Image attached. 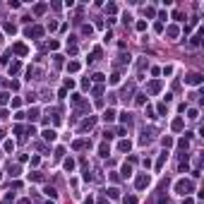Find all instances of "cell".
<instances>
[{"instance_id": "cell-5", "label": "cell", "mask_w": 204, "mask_h": 204, "mask_svg": "<svg viewBox=\"0 0 204 204\" xmlns=\"http://www.w3.org/2000/svg\"><path fill=\"white\" fill-rule=\"evenodd\" d=\"M41 135H43V139H46V142H55V137H58V132H55L53 127H46Z\"/></svg>"}, {"instance_id": "cell-24", "label": "cell", "mask_w": 204, "mask_h": 204, "mask_svg": "<svg viewBox=\"0 0 204 204\" xmlns=\"http://www.w3.org/2000/svg\"><path fill=\"white\" fill-rule=\"evenodd\" d=\"M197 115H199L197 108H190V110H187V118H190V120H197Z\"/></svg>"}, {"instance_id": "cell-7", "label": "cell", "mask_w": 204, "mask_h": 204, "mask_svg": "<svg viewBox=\"0 0 204 204\" xmlns=\"http://www.w3.org/2000/svg\"><path fill=\"white\" fill-rule=\"evenodd\" d=\"M12 53H14V55H27V46H24V43H14V46H12Z\"/></svg>"}, {"instance_id": "cell-16", "label": "cell", "mask_w": 204, "mask_h": 204, "mask_svg": "<svg viewBox=\"0 0 204 204\" xmlns=\"http://www.w3.org/2000/svg\"><path fill=\"white\" fill-rule=\"evenodd\" d=\"M187 171H190V163H187V156H185L180 161V173H187Z\"/></svg>"}, {"instance_id": "cell-36", "label": "cell", "mask_w": 204, "mask_h": 204, "mask_svg": "<svg viewBox=\"0 0 204 204\" xmlns=\"http://www.w3.org/2000/svg\"><path fill=\"white\" fill-rule=\"evenodd\" d=\"M82 34H84V36H91V27L84 24V27H82Z\"/></svg>"}, {"instance_id": "cell-20", "label": "cell", "mask_w": 204, "mask_h": 204, "mask_svg": "<svg viewBox=\"0 0 204 204\" xmlns=\"http://www.w3.org/2000/svg\"><path fill=\"white\" fill-rule=\"evenodd\" d=\"M166 159H168V151H163V154L159 156V161H156V168H161V166L166 163Z\"/></svg>"}, {"instance_id": "cell-22", "label": "cell", "mask_w": 204, "mask_h": 204, "mask_svg": "<svg viewBox=\"0 0 204 204\" xmlns=\"http://www.w3.org/2000/svg\"><path fill=\"white\" fill-rule=\"evenodd\" d=\"M99 58H101V48H94V53H91L89 63H94V60H99Z\"/></svg>"}, {"instance_id": "cell-41", "label": "cell", "mask_w": 204, "mask_h": 204, "mask_svg": "<svg viewBox=\"0 0 204 204\" xmlns=\"http://www.w3.org/2000/svg\"><path fill=\"white\" fill-rule=\"evenodd\" d=\"M144 14L146 17H154V7H144Z\"/></svg>"}, {"instance_id": "cell-18", "label": "cell", "mask_w": 204, "mask_h": 204, "mask_svg": "<svg viewBox=\"0 0 204 204\" xmlns=\"http://www.w3.org/2000/svg\"><path fill=\"white\" fill-rule=\"evenodd\" d=\"M130 175H132V166L125 163V166H123V178H130Z\"/></svg>"}, {"instance_id": "cell-31", "label": "cell", "mask_w": 204, "mask_h": 204, "mask_svg": "<svg viewBox=\"0 0 204 204\" xmlns=\"http://www.w3.org/2000/svg\"><path fill=\"white\" fill-rule=\"evenodd\" d=\"M120 82V72H113V75H110V84H118Z\"/></svg>"}, {"instance_id": "cell-1", "label": "cell", "mask_w": 204, "mask_h": 204, "mask_svg": "<svg viewBox=\"0 0 204 204\" xmlns=\"http://www.w3.org/2000/svg\"><path fill=\"white\" fill-rule=\"evenodd\" d=\"M192 190H195V182H192L190 178H182V180H178V182H175V192H178V195H182V197H187Z\"/></svg>"}, {"instance_id": "cell-43", "label": "cell", "mask_w": 204, "mask_h": 204, "mask_svg": "<svg viewBox=\"0 0 204 204\" xmlns=\"http://www.w3.org/2000/svg\"><path fill=\"white\" fill-rule=\"evenodd\" d=\"M182 204H195V199H192V197H185V199H182Z\"/></svg>"}, {"instance_id": "cell-28", "label": "cell", "mask_w": 204, "mask_h": 204, "mask_svg": "<svg viewBox=\"0 0 204 204\" xmlns=\"http://www.w3.org/2000/svg\"><path fill=\"white\" fill-rule=\"evenodd\" d=\"M43 192H46V195H48V197H50V199H55V197H58V192H55V190H53V187H46V190H43Z\"/></svg>"}, {"instance_id": "cell-9", "label": "cell", "mask_w": 204, "mask_h": 204, "mask_svg": "<svg viewBox=\"0 0 204 204\" xmlns=\"http://www.w3.org/2000/svg\"><path fill=\"white\" fill-rule=\"evenodd\" d=\"M94 125H96V118H94V115H89V118H87V120L82 123V130H91Z\"/></svg>"}, {"instance_id": "cell-25", "label": "cell", "mask_w": 204, "mask_h": 204, "mask_svg": "<svg viewBox=\"0 0 204 204\" xmlns=\"http://www.w3.org/2000/svg\"><path fill=\"white\" fill-rule=\"evenodd\" d=\"M108 151H110V149H108V144L103 142V144L99 146V154H101V156H108Z\"/></svg>"}, {"instance_id": "cell-37", "label": "cell", "mask_w": 204, "mask_h": 204, "mask_svg": "<svg viewBox=\"0 0 204 204\" xmlns=\"http://www.w3.org/2000/svg\"><path fill=\"white\" fill-rule=\"evenodd\" d=\"M135 101H137V106H144V101H146V99H144V94H137V99H135Z\"/></svg>"}, {"instance_id": "cell-19", "label": "cell", "mask_w": 204, "mask_h": 204, "mask_svg": "<svg viewBox=\"0 0 204 204\" xmlns=\"http://www.w3.org/2000/svg\"><path fill=\"white\" fill-rule=\"evenodd\" d=\"M77 70H79V63H75V60L67 63V72H77Z\"/></svg>"}, {"instance_id": "cell-8", "label": "cell", "mask_w": 204, "mask_h": 204, "mask_svg": "<svg viewBox=\"0 0 204 204\" xmlns=\"http://www.w3.org/2000/svg\"><path fill=\"white\" fill-rule=\"evenodd\" d=\"M103 120H106V123H113V120H115V110H113V108H106V110H103Z\"/></svg>"}, {"instance_id": "cell-45", "label": "cell", "mask_w": 204, "mask_h": 204, "mask_svg": "<svg viewBox=\"0 0 204 204\" xmlns=\"http://www.w3.org/2000/svg\"><path fill=\"white\" fill-rule=\"evenodd\" d=\"M99 204H108V199H106V197H101V199H99Z\"/></svg>"}, {"instance_id": "cell-4", "label": "cell", "mask_w": 204, "mask_h": 204, "mask_svg": "<svg viewBox=\"0 0 204 204\" xmlns=\"http://www.w3.org/2000/svg\"><path fill=\"white\" fill-rule=\"evenodd\" d=\"M161 89H163V84H161V79H151L149 84H146V91H149V94H159Z\"/></svg>"}, {"instance_id": "cell-17", "label": "cell", "mask_w": 204, "mask_h": 204, "mask_svg": "<svg viewBox=\"0 0 204 204\" xmlns=\"http://www.w3.org/2000/svg\"><path fill=\"white\" fill-rule=\"evenodd\" d=\"M63 166H65V171H70V173L75 171V161H72V159H65V163H63Z\"/></svg>"}, {"instance_id": "cell-32", "label": "cell", "mask_w": 204, "mask_h": 204, "mask_svg": "<svg viewBox=\"0 0 204 204\" xmlns=\"http://www.w3.org/2000/svg\"><path fill=\"white\" fill-rule=\"evenodd\" d=\"M101 94H103V84H96L94 87V96H101Z\"/></svg>"}, {"instance_id": "cell-44", "label": "cell", "mask_w": 204, "mask_h": 204, "mask_svg": "<svg viewBox=\"0 0 204 204\" xmlns=\"http://www.w3.org/2000/svg\"><path fill=\"white\" fill-rule=\"evenodd\" d=\"M159 204H168V197H159Z\"/></svg>"}, {"instance_id": "cell-11", "label": "cell", "mask_w": 204, "mask_h": 204, "mask_svg": "<svg viewBox=\"0 0 204 204\" xmlns=\"http://www.w3.org/2000/svg\"><path fill=\"white\" fill-rule=\"evenodd\" d=\"M7 70H10V75H17V72L22 70V65H19V63L14 60V63H10V67H7Z\"/></svg>"}, {"instance_id": "cell-40", "label": "cell", "mask_w": 204, "mask_h": 204, "mask_svg": "<svg viewBox=\"0 0 204 204\" xmlns=\"http://www.w3.org/2000/svg\"><path fill=\"white\" fill-rule=\"evenodd\" d=\"M29 178H31V180H43V175H41V173H29Z\"/></svg>"}, {"instance_id": "cell-3", "label": "cell", "mask_w": 204, "mask_h": 204, "mask_svg": "<svg viewBox=\"0 0 204 204\" xmlns=\"http://www.w3.org/2000/svg\"><path fill=\"white\" fill-rule=\"evenodd\" d=\"M149 182H151V178L146 175V173H142V175H137V180H135V185H137V190H144V187H149Z\"/></svg>"}, {"instance_id": "cell-38", "label": "cell", "mask_w": 204, "mask_h": 204, "mask_svg": "<svg viewBox=\"0 0 204 204\" xmlns=\"http://www.w3.org/2000/svg\"><path fill=\"white\" fill-rule=\"evenodd\" d=\"M115 10H118V7H115V5H113V3H110V5H106V12H108V14H113V12H115Z\"/></svg>"}, {"instance_id": "cell-2", "label": "cell", "mask_w": 204, "mask_h": 204, "mask_svg": "<svg viewBox=\"0 0 204 204\" xmlns=\"http://www.w3.org/2000/svg\"><path fill=\"white\" fill-rule=\"evenodd\" d=\"M202 75H199V72H187V75H185V82H187V84H192V87H199L202 84Z\"/></svg>"}, {"instance_id": "cell-42", "label": "cell", "mask_w": 204, "mask_h": 204, "mask_svg": "<svg viewBox=\"0 0 204 204\" xmlns=\"http://www.w3.org/2000/svg\"><path fill=\"white\" fill-rule=\"evenodd\" d=\"M94 82H99V84L103 82V75H101V72H96V75H94Z\"/></svg>"}, {"instance_id": "cell-30", "label": "cell", "mask_w": 204, "mask_h": 204, "mask_svg": "<svg viewBox=\"0 0 204 204\" xmlns=\"http://www.w3.org/2000/svg\"><path fill=\"white\" fill-rule=\"evenodd\" d=\"M5 31H7V34H14V31H17V27H14L12 22H7V24H5Z\"/></svg>"}, {"instance_id": "cell-29", "label": "cell", "mask_w": 204, "mask_h": 204, "mask_svg": "<svg viewBox=\"0 0 204 204\" xmlns=\"http://www.w3.org/2000/svg\"><path fill=\"white\" fill-rule=\"evenodd\" d=\"M10 175H12V178L19 175V166H10Z\"/></svg>"}, {"instance_id": "cell-10", "label": "cell", "mask_w": 204, "mask_h": 204, "mask_svg": "<svg viewBox=\"0 0 204 204\" xmlns=\"http://www.w3.org/2000/svg\"><path fill=\"white\" fill-rule=\"evenodd\" d=\"M171 127H173V132H180V130H182V127H185V123H182V118H175V120H173V125H171Z\"/></svg>"}, {"instance_id": "cell-46", "label": "cell", "mask_w": 204, "mask_h": 204, "mask_svg": "<svg viewBox=\"0 0 204 204\" xmlns=\"http://www.w3.org/2000/svg\"><path fill=\"white\" fill-rule=\"evenodd\" d=\"M3 137H5V132H3V130H0V139H3Z\"/></svg>"}, {"instance_id": "cell-13", "label": "cell", "mask_w": 204, "mask_h": 204, "mask_svg": "<svg viewBox=\"0 0 204 204\" xmlns=\"http://www.w3.org/2000/svg\"><path fill=\"white\" fill-rule=\"evenodd\" d=\"M120 120H123L125 125H132V115H130L127 110H125V113H120Z\"/></svg>"}, {"instance_id": "cell-39", "label": "cell", "mask_w": 204, "mask_h": 204, "mask_svg": "<svg viewBox=\"0 0 204 204\" xmlns=\"http://www.w3.org/2000/svg\"><path fill=\"white\" fill-rule=\"evenodd\" d=\"M12 149H14V142L7 139V142H5V151H12Z\"/></svg>"}, {"instance_id": "cell-23", "label": "cell", "mask_w": 204, "mask_h": 204, "mask_svg": "<svg viewBox=\"0 0 204 204\" xmlns=\"http://www.w3.org/2000/svg\"><path fill=\"white\" fill-rule=\"evenodd\" d=\"M178 146H180V149H187V146H190V137H182V139L178 142Z\"/></svg>"}, {"instance_id": "cell-35", "label": "cell", "mask_w": 204, "mask_h": 204, "mask_svg": "<svg viewBox=\"0 0 204 204\" xmlns=\"http://www.w3.org/2000/svg\"><path fill=\"white\" fill-rule=\"evenodd\" d=\"M7 96H10L7 91H0V103H7Z\"/></svg>"}, {"instance_id": "cell-33", "label": "cell", "mask_w": 204, "mask_h": 204, "mask_svg": "<svg viewBox=\"0 0 204 204\" xmlns=\"http://www.w3.org/2000/svg\"><path fill=\"white\" fill-rule=\"evenodd\" d=\"M149 139H151V137H149V132H144V135L139 137V142H142V144H149Z\"/></svg>"}, {"instance_id": "cell-26", "label": "cell", "mask_w": 204, "mask_h": 204, "mask_svg": "<svg viewBox=\"0 0 204 204\" xmlns=\"http://www.w3.org/2000/svg\"><path fill=\"white\" fill-rule=\"evenodd\" d=\"M108 197H113V199H118V197H120V190H118V187H110V190H108Z\"/></svg>"}, {"instance_id": "cell-34", "label": "cell", "mask_w": 204, "mask_h": 204, "mask_svg": "<svg viewBox=\"0 0 204 204\" xmlns=\"http://www.w3.org/2000/svg\"><path fill=\"white\" fill-rule=\"evenodd\" d=\"M123 202H125V204H137V197H132V195H130V197H125Z\"/></svg>"}, {"instance_id": "cell-6", "label": "cell", "mask_w": 204, "mask_h": 204, "mask_svg": "<svg viewBox=\"0 0 204 204\" xmlns=\"http://www.w3.org/2000/svg\"><path fill=\"white\" fill-rule=\"evenodd\" d=\"M27 34H29V36H34V39H41V36H43V27H31Z\"/></svg>"}, {"instance_id": "cell-47", "label": "cell", "mask_w": 204, "mask_h": 204, "mask_svg": "<svg viewBox=\"0 0 204 204\" xmlns=\"http://www.w3.org/2000/svg\"><path fill=\"white\" fill-rule=\"evenodd\" d=\"M0 43H3V34H0Z\"/></svg>"}, {"instance_id": "cell-12", "label": "cell", "mask_w": 204, "mask_h": 204, "mask_svg": "<svg viewBox=\"0 0 204 204\" xmlns=\"http://www.w3.org/2000/svg\"><path fill=\"white\" fill-rule=\"evenodd\" d=\"M130 146H132V144H130L127 139H123V142L118 144V151H130Z\"/></svg>"}, {"instance_id": "cell-27", "label": "cell", "mask_w": 204, "mask_h": 204, "mask_svg": "<svg viewBox=\"0 0 204 204\" xmlns=\"http://www.w3.org/2000/svg\"><path fill=\"white\" fill-rule=\"evenodd\" d=\"M161 144L166 146V149H168V146H173V137H163V139H161Z\"/></svg>"}, {"instance_id": "cell-15", "label": "cell", "mask_w": 204, "mask_h": 204, "mask_svg": "<svg viewBox=\"0 0 204 204\" xmlns=\"http://www.w3.org/2000/svg\"><path fill=\"white\" fill-rule=\"evenodd\" d=\"M199 39H202V29H199V31H197V34L192 36V41H190V46H199V43H202Z\"/></svg>"}, {"instance_id": "cell-21", "label": "cell", "mask_w": 204, "mask_h": 204, "mask_svg": "<svg viewBox=\"0 0 204 204\" xmlns=\"http://www.w3.org/2000/svg\"><path fill=\"white\" fill-rule=\"evenodd\" d=\"M46 7H48L46 3H39V5L34 7V12H36V14H43V12H46Z\"/></svg>"}, {"instance_id": "cell-14", "label": "cell", "mask_w": 204, "mask_h": 204, "mask_svg": "<svg viewBox=\"0 0 204 204\" xmlns=\"http://www.w3.org/2000/svg\"><path fill=\"white\" fill-rule=\"evenodd\" d=\"M166 34H168L171 39H175V36L180 34V29H178V27H168V29H166Z\"/></svg>"}]
</instances>
